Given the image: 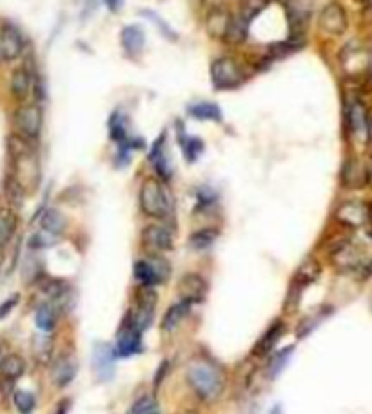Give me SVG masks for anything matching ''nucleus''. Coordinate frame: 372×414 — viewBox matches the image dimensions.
Here are the masks:
<instances>
[{
    "instance_id": "nucleus-1",
    "label": "nucleus",
    "mask_w": 372,
    "mask_h": 414,
    "mask_svg": "<svg viewBox=\"0 0 372 414\" xmlns=\"http://www.w3.org/2000/svg\"><path fill=\"white\" fill-rule=\"evenodd\" d=\"M8 149L13 164L11 179L24 189V193L35 191L41 182V164L31 140H26L21 134H11Z\"/></svg>"
},
{
    "instance_id": "nucleus-2",
    "label": "nucleus",
    "mask_w": 372,
    "mask_h": 414,
    "mask_svg": "<svg viewBox=\"0 0 372 414\" xmlns=\"http://www.w3.org/2000/svg\"><path fill=\"white\" fill-rule=\"evenodd\" d=\"M187 382L203 402H216L223 393L222 373L207 360H194L187 367Z\"/></svg>"
},
{
    "instance_id": "nucleus-3",
    "label": "nucleus",
    "mask_w": 372,
    "mask_h": 414,
    "mask_svg": "<svg viewBox=\"0 0 372 414\" xmlns=\"http://www.w3.org/2000/svg\"><path fill=\"white\" fill-rule=\"evenodd\" d=\"M140 209L151 218H166L171 213L169 195L158 180H146L140 189Z\"/></svg>"
},
{
    "instance_id": "nucleus-4",
    "label": "nucleus",
    "mask_w": 372,
    "mask_h": 414,
    "mask_svg": "<svg viewBox=\"0 0 372 414\" xmlns=\"http://www.w3.org/2000/svg\"><path fill=\"white\" fill-rule=\"evenodd\" d=\"M133 272L138 284L144 287H154V285H160L167 280L171 267L162 256L153 255L147 260H138L134 264Z\"/></svg>"
},
{
    "instance_id": "nucleus-5",
    "label": "nucleus",
    "mask_w": 372,
    "mask_h": 414,
    "mask_svg": "<svg viewBox=\"0 0 372 414\" xmlns=\"http://www.w3.org/2000/svg\"><path fill=\"white\" fill-rule=\"evenodd\" d=\"M211 82L216 90H233L243 82V71L233 58H216L211 64Z\"/></svg>"
},
{
    "instance_id": "nucleus-6",
    "label": "nucleus",
    "mask_w": 372,
    "mask_h": 414,
    "mask_svg": "<svg viewBox=\"0 0 372 414\" xmlns=\"http://www.w3.org/2000/svg\"><path fill=\"white\" fill-rule=\"evenodd\" d=\"M13 122L16 134H21L26 140H35L42 129V110L37 104H24L15 111Z\"/></svg>"
},
{
    "instance_id": "nucleus-7",
    "label": "nucleus",
    "mask_w": 372,
    "mask_h": 414,
    "mask_svg": "<svg viewBox=\"0 0 372 414\" xmlns=\"http://www.w3.org/2000/svg\"><path fill=\"white\" fill-rule=\"evenodd\" d=\"M24 35L13 24H4L0 28V62H11L18 58L24 51Z\"/></svg>"
},
{
    "instance_id": "nucleus-8",
    "label": "nucleus",
    "mask_w": 372,
    "mask_h": 414,
    "mask_svg": "<svg viewBox=\"0 0 372 414\" xmlns=\"http://www.w3.org/2000/svg\"><path fill=\"white\" fill-rule=\"evenodd\" d=\"M142 244L151 255H160V253L173 249L174 238L169 228H166L162 223H151L142 231Z\"/></svg>"
},
{
    "instance_id": "nucleus-9",
    "label": "nucleus",
    "mask_w": 372,
    "mask_h": 414,
    "mask_svg": "<svg viewBox=\"0 0 372 414\" xmlns=\"http://www.w3.org/2000/svg\"><path fill=\"white\" fill-rule=\"evenodd\" d=\"M117 351L110 344H97L93 349V369L100 382H110L115 376Z\"/></svg>"
},
{
    "instance_id": "nucleus-10",
    "label": "nucleus",
    "mask_w": 372,
    "mask_h": 414,
    "mask_svg": "<svg viewBox=\"0 0 372 414\" xmlns=\"http://www.w3.org/2000/svg\"><path fill=\"white\" fill-rule=\"evenodd\" d=\"M332 262H334L336 267H340L341 271H358L360 267H363L365 264V255L358 244L354 242H344L332 253Z\"/></svg>"
},
{
    "instance_id": "nucleus-11",
    "label": "nucleus",
    "mask_w": 372,
    "mask_h": 414,
    "mask_svg": "<svg viewBox=\"0 0 372 414\" xmlns=\"http://www.w3.org/2000/svg\"><path fill=\"white\" fill-rule=\"evenodd\" d=\"M347 13L341 8L338 2H331V4L325 6L320 13V28L321 31L329 33V35H344L347 31Z\"/></svg>"
},
{
    "instance_id": "nucleus-12",
    "label": "nucleus",
    "mask_w": 372,
    "mask_h": 414,
    "mask_svg": "<svg viewBox=\"0 0 372 414\" xmlns=\"http://www.w3.org/2000/svg\"><path fill=\"white\" fill-rule=\"evenodd\" d=\"M207 294V282L200 275H184L179 282V297L186 304H200Z\"/></svg>"
},
{
    "instance_id": "nucleus-13",
    "label": "nucleus",
    "mask_w": 372,
    "mask_h": 414,
    "mask_svg": "<svg viewBox=\"0 0 372 414\" xmlns=\"http://www.w3.org/2000/svg\"><path fill=\"white\" fill-rule=\"evenodd\" d=\"M142 331H138L129 320L127 325H124L118 333L117 344H115V351H117L118 358H127L138 354L142 351Z\"/></svg>"
},
{
    "instance_id": "nucleus-14",
    "label": "nucleus",
    "mask_w": 372,
    "mask_h": 414,
    "mask_svg": "<svg viewBox=\"0 0 372 414\" xmlns=\"http://www.w3.org/2000/svg\"><path fill=\"white\" fill-rule=\"evenodd\" d=\"M336 218L340 220L344 225L347 228H361L365 225L368 220V211L367 207L361 202H356V200H351V202H345L338 207L336 211Z\"/></svg>"
},
{
    "instance_id": "nucleus-15",
    "label": "nucleus",
    "mask_w": 372,
    "mask_h": 414,
    "mask_svg": "<svg viewBox=\"0 0 372 414\" xmlns=\"http://www.w3.org/2000/svg\"><path fill=\"white\" fill-rule=\"evenodd\" d=\"M233 26V16L231 13L223 8H215L211 9L209 15L206 18V28L209 37L218 38V41H227V35H229V29Z\"/></svg>"
},
{
    "instance_id": "nucleus-16",
    "label": "nucleus",
    "mask_w": 372,
    "mask_h": 414,
    "mask_svg": "<svg viewBox=\"0 0 372 414\" xmlns=\"http://www.w3.org/2000/svg\"><path fill=\"white\" fill-rule=\"evenodd\" d=\"M77 361H75L73 356H68V354H62V356L57 358V361L53 363V371H51V378L53 383L60 389L68 387L69 383L73 382L75 376H77Z\"/></svg>"
},
{
    "instance_id": "nucleus-17",
    "label": "nucleus",
    "mask_w": 372,
    "mask_h": 414,
    "mask_svg": "<svg viewBox=\"0 0 372 414\" xmlns=\"http://www.w3.org/2000/svg\"><path fill=\"white\" fill-rule=\"evenodd\" d=\"M120 42L122 48L129 57H138V55L144 51V46H146V33L140 26H126L120 33Z\"/></svg>"
},
{
    "instance_id": "nucleus-18",
    "label": "nucleus",
    "mask_w": 372,
    "mask_h": 414,
    "mask_svg": "<svg viewBox=\"0 0 372 414\" xmlns=\"http://www.w3.org/2000/svg\"><path fill=\"white\" fill-rule=\"evenodd\" d=\"M9 90L11 95L16 100L24 102L29 97L33 90V75L26 65L22 68H16L11 75V84H9Z\"/></svg>"
},
{
    "instance_id": "nucleus-19",
    "label": "nucleus",
    "mask_w": 372,
    "mask_h": 414,
    "mask_svg": "<svg viewBox=\"0 0 372 414\" xmlns=\"http://www.w3.org/2000/svg\"><path fill=\"white\" fill-rule=\"evenodd\" d=\"M149 162L153 164L154 171H156L158 175L162 176L164 180L171 179L173 171H171L169 159H167V153H166V134H162V137L158 138L156 142H154L153 149H151V153H149Z\"/></svg>"
},
{
    "instance_id": "nucleus-20",
    "label": "nucleus",
    "mask_w": 372,
    "mask_h": 414,
    "mask_svg": "<svg viewBox=\"0 0 372 414\" xmlns=\"http://www.w3.org/2000/svg\"><path fill=\"white\" fill-rule=\"evenodd\" d=\"M349 126H351L352 134L360 140H365L368 134L367 124V111H365L361 102H352L349 106Z\"/></svg>"
},
{
    "instance_id": "nucleus-21",
    "label": "nucleus",
    "mask_w": 372,
    "mask_h": 414,
    "mask_svg": "<svg viewBox=\"0 0 372 414\" xmlns=\"http://www.w3.org/2000/svg\"><path fill=\"white\" fill-rule=\"evenodd\" d=\"M41 225H42L41 233H44L48 238H51L53 242H55V240L65 231L68 220H65V216L62 215L60 211H57V209H48V211L44 213V216H42Z\"/></svg>"
},
{
    "instance_id": "nucleus-22",
    "label": "nucleus",
    "mask_w": 372,
    "mask_h": 414,
    "mask_svg": "<svg viewBox=\"0 0 372 414\" xmlns=\"http://www.w3.org/2000/svg\"><path fill=\"white\" fill-rule=\"evenodd\" d=\"M283 331H285V325H283V322H275V324H272L271 327L265 331V334L260 338L253 353L260 354V356H267V354L271 353L272 349H275L276 341H280Z\"/></svg>"
},
{
    "instance_id": "nucleus-23",
    "label": "nucleus",
    "mask_w": 372,
    "mask_h": 414,
    "mask_svg": "<svg viewBox=\"0 0 372 414\" xmlns=\"http://www.w3.org/2000/svg\"><path fill=\"white\" fill-rule=\"evenodd\" d=\"M367 182V171L358 160H349L344 166V184L347 187H361Z\"/></svg>"
},
{
    "instance_id": "nucleus-24",
    "label": "nucleus",
    "mask_w": 372,
    "mask_h": 414,
    "mask_svg": "<svg viewBox=\"0 0 372 414\" xmlns=\"http://www.w3.org/2000/svg\"><path fill=\"white\" fill-rule=\"evenodd\" d=\"M189 309L191 305L186 304V302H179V304H174L173 307L167 309V313L162 318V329L167 331V333L176 329L182 324L184 318L189 314Z\"/></svg>"
},
{
    "instance_id": "nucleus-25",
    "label": "nucleus",
    "mask_w": 372,
    "mask_h": 414,
    "mask_svg": "<svg viewBox=\"0 0 372 414\" xmlns=\"http://www.w3.org/2000/svg\"><path fill=\"white\" fill-rule=\"evenodd\" d=\"M26 371V361L24 358L18 356V354H8V356L2 358L0 361V374L6 376L8 380H16L21 378Z\"/></svg>"
},
{
    "instance_id": "nucleus-26",
    "label": "nucleus",
    "mask_w": 372,
    "mask_h": 414,
    "mask_svg": "<svg viewBox=\"0 0 372 414\" xmlns=\"http://www.w3.org/2000/svg\"><path fill=\"white\" fill-rule=\"evenodd\" d=\"M187 111L191 117L200 118V120H215V122L222 120V110L213 102H196V104H191Z\"/></svg>"
},
{
    "instance_id": "nucleus-27",
    "label": "nucleus",
    "mask_w": 372,
    "mask_h": 414,
    "mask_svg": "<svg viewBox=\"0 0 372 414\" xmlns=\"http://www.w3.org/2000/svg\"><path fill=\"white\" fill-rule=\"evenodd\" d=\"M179 140H180V146H182L184 156L187 159V162H196L203 151L202 140L196 137H189V134L184 133L182 129L179 131Z\"/></svg>"
},
{
    "instance_id": "nucleus-28",
    "label": "nucleus",
    "mask_w": 372,
    "mask_h": 414,
    "mask_svg": "<svg viewBox=\"0 0 372 414\" xmlns=\"http://www.w3.org/2000/svg\"><path fill=\"white\" fill-rule=\"evenodd\" d=\"M35 324H37V329L41 333H51L57 325V313L55 309L49 304H44L38 307L37 314H35Z\"/></svg>"
},
{
    "instance_id": "nucleus-29",
    "label": "nucleus",
    "mask_w": 372,
    "mask_h": 414,
    "mask_svg": "<svg viewBox=\"0 0 372 414\" xmlns=\"http://www.w3.org/2000/svg\"><path fill=\"white\" fill-rule=\"evenodd\" d=\"M16 229V218L13 215V211L9 209H4V207H0V248L6 245L9 240L13 238Z\"/></svg>"
},
{
    "instance_id": "nucleus-30",
    "label": "nucleus",
    "mask_w": 372,
    "mask_h": 414,
    "mask_svg": "<svg viewBox=\"0 0 372 414\" xmlns=\"http://www.w3.org/2000/svg\"><path fill=\"white\" fill-rule=\"evenodd\" d=\"M110 137L111 140H115V142L118 144V146L129 140L126 129V118H124V115L118 113V111H115L110 118Z\"/></svg>"
},
{
    "instance_id": "nucleus-31",
    "label": "nucleus",
    "mask_w": 372,
    "mask_h": 414,
    "mask_svg": "<svg viewBox=\"0 0 372 414\" xmlns=\"http://www.w3.org/2000/svg\"><path fill=\"white\" fill-rule=\"evenodd\" d=\"M216 242V233L213 229H202V231H196L191 235L189 245L194 251H206L211 245Z\"/></svg>"
},
{
    "instance_id": "nucleus-32",
    "label": "nucleus",
    "mask_w": 372,
    "mask_h": 414,
    "mask_svg": "<svg viewBox=\"0 0 372 414\" xmlns=\"http://www.w3.org/2000/svg\"><path fill=\"white\" fill-rule=\"evenodd\" d=\"M13 402H15L16 409L21 410L22 414H29L35 405H37V400L29 391H16L15 396H13Z\"/></svg>"
},
{
    "instance_id": "nucleus-33",
    "label": "nucleus",
    "mask_w": 372,
    "mask_h": 414,
    "mask_svg": "<svg viewBox=\"0 0 372 414\" xmlns=\"http://www.w3.org/2000/svg\"><path fill=\"white\" fill-rule=\"evenodd\" d=\"M140 13H142V15H144V16H147V18H149V21H153L154 24H156L158 28H160V31L164 33V37L173 38V41H176V38H179V35H176V33H174L173 29H171V26L167 24V22L164 21V18H160V16H158L156 13L149 11V9H144V11H140Z\"/></svg>"
},
{
    "instance_id": "nucleus-34",
    "label": "nucleus",
    "mask_w": 372,
    "mask_h": 414,
    "mask_svg": "<svg viewBox=\"0 0 372 414\" xmlns=\"http://www.w3.org/2000/svg\"><path fill=\"white\" fill-rule=\"evenodd\" d=\"M292 351H294V347H287V349H283L282 353L276 354V356H272L271 376H278V374L282 373L283 367L287 366V361H289V358H291Z\"/></svg>"
},
{
    "instance_id": "nucleus-35",
    "label": "nucleus",
    "mask_w": 372,
    "mask_h": 414,
    "mask_svg": "<svg viewBox=\"0 0 372 414\" xmlns=\"http://www.w3.org/2000/svg\"><path fill=\"white\" fill-rule=\"evenodd\" d=\"M127 414H160L158 413L156 405H154V402L151 398H140L137 403H134L133 407H131V410Z\"/></svg>"
},
{
    "instance_id": "nucleus-36",
    "label": "nucleus",
    "mask_w": 372,
    "mask_h": 414,
    "mask_svg": "<svg viewBox=\"0 0 372 414\" xmlns=\"http://www.w3.org/2000/svg\"><path fill=\"white\" fill-rule=\"evenodd\" d=\"M53 345L49 341V338H41V340L35 341V356L41 361H48L51 358Z\"/></svg>"
},
{
    "instance_id": "nucleus-37",
    "label": "nucleus",
    "mask_w": 372,
    "mask_h": 414,
    "mask_svg": "<svg viewBox=\"0 0 372 414\" xmlns=\"http://www.w3.org/2000/svg\"><path fill=\"white\" fill-rule=\"evenodd\" d=\"M16 304H18V294H15V297L8 298V300H6L4 304L0 305V318L8 317V314L11 313V309H15Z\"/></svg>"
},
{
    "instance_id": "nucleus-38",
    "label": "nucleus",
    "mask_w": 372,
    "mask_h": 414,
    "mask_svg": "<svg viewBox=\"0 0 372 414\" xmlns=\"http://www.w3.org/2000/svg\"><path fill=\"white\" fill-rule=\"evenodd\" d=\"M105 6H107V9L113 13H117L118 9L124 6V0H105Z\"/></svg>"
},
{
    "instance_id": "nucleus-39",
    "label": "nucleus",
    "mask_w": 372,
    "mask_h": 414,
    "mask_svg": "<svg viewBox=\"0 0 372 414\" xmlns=\"http://www.w3.org/2000/svg\"><path fill=\"white\" fill-rule=\"evenodd\" d=\"M68 402H64V403H60V405H58V409H57V413L55 414H65L68 413Z\"/></svg>"
},
{
    "instance_id": "nucleus-40",
    "label": "nucleus",
    "mask_w": 372,
    "mask_h": 414,
    "mask_svg": "<svg viewBox=\"0 0 372 414\" xmlns=\"http://www.w3.org/2000/svg\"><path fill=\"white\" fill-rule=\"evenodd\" d=\"M2 260H4V251H2V248H0V265H2Z\"/></svg>"
}]
</instances>
